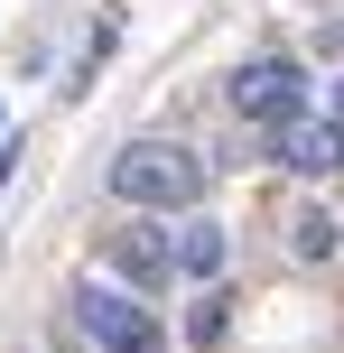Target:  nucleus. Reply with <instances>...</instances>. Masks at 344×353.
<instances>
[{
	"mask_svg": "<svg viewBox=\"0 0 344 353\" xmlns=\"http://www.w3.org/2000/svg\"><path fill=\"white\" fill-rule=\"evenodd\" d=\"M112 261H121L140 288H149V279H168V242H149V232H121V242H112Z\"/></svg>",
	"mask_w": 344,
	"mask_h": 353,
	"instance_id": "nucleus-7",
	"label": "nucleus"
},
{
	"mask_svg": "<svg viewBox=\"0 0 344 353\" xmlns=\"http://www.w3.org/2000/svg\"><path fill=\"white\" fill-rule=\"evenodd\" d=\"M335 232H344V223H335L326 205H307V214H289V251H298V261H326V251H335Z\"/></svg>",
	"mask_w": 344,
	"mask_h": 353,
	"instance_id": "nucleus-6",
	"label": "nucleus"
},
{
	"mask_svg": "<svg viewBox=\"0 0 344 353\" xmlns=\"http://www.w3.org/2000/svg\"><path fill=\"white\" fill-rule=\"evenodd\" d=\"M74 325H84L103 353H168L159 316H149L130 288H112V279H84V288H74Z\"/></svg>",
	"mask_w": 344,
	"mask_h": 353,
	"instance_id": "nucleus-2",
	"label": "nucleus"
},
{
	"mask_svg": "<svg viewBox=\"0 0 344 353\" xmlns=\"http://www.w3.org/2000/svg\"><path fill=\"white\" fill-rule=\"evenodd\" d=\"M233 112L242 121H298V112H307V74L289 65V56H261V65H242L233 74Z\"/></svg>",
	"mask_w": 344,
	"mask_h": 353,
	"instance_id": "nucleus-3",
	"label": "nucleus"
},
{
	"mask_svg": "<svg viewBox=\"0 0 344 353\" xmlns=\"http://www.w3.org/2000/svg\"><path fill=\"white\" fill-rule=\"evenodd\" d=\"M112 195L140 205V214H186L205 195V159L177 149V140H130L121 159H112Z\"/></svg>",
	"mask_w": 344,
	"mask_h": 353,
	"instance_id": "nucleus-1",
	"label": "nucleus"
},
{
	"mask_svg": "<svg viewBox=\"0 0 344 353\" xmlns=\"http://www.w3.org/2000/svg\"><path fill=\"white\" fill-rule=\"evenodd\" d=\"M186 335H196V344H214V335H223V298H205L196 316H186Z\"/></svg>",
	"mask_w": 344,
	"mask_h": 353,
	"instance_id": "nucleus-8",
	"label": "nucleus"
},
{
	"mask_svg": "<svg viewBox=\"0 0 344 353\" xmlns=\"http://www.w3.org/2000/svg\"><path fill=\"white\" fill-rule=\"evenodd\" d=\"M335 130H344V84H335Z\"/></svg>",
	"mask_w": 344,
	"mask_h": 353,
	"instance_id": "nucleus-9",
	"label": "nucleus"
},
{
	"mask_svg": "<svg viewBox=\"0 0 344 353\" xmlns=\"http://www.w3.org/2000/svg\"><path fill=\"white\" fill-rule=\"evenodd\" d=\"M223 251H233V242H223V223H214V214H186V223H177V242H168V270H186V279H214V270H223Z\"/></svg>",
	"mask_w": 344,
	"mask_h": 353,
	"instance_id": "nucleus-5",
	"label": "nucleus"
},
{
	"mask_svg": "<svg viewBox=\"0 0 344 353\" xmlns=\"http://www.w3.org/2000/svg\"><path fill=\"white\" fill-rule=\"evenodd\" d=\"M0 130H10V112H0Z\"/></svg>",
	"mask_w": 344,
	"mask_h": 353,
	"instance_id": "nucleus-10",
	"label": "nucleus"
},
{
	"mask_svg": "<svg viewBox=\"0 0 344 353\" xmlns=\"http://www.w3.org/2000/svg\"><path fill=\"white\" fill-rule=\"evenodd\" d=\"M270 159L289 168V176H335V168H344V130L298 112V121H279V130H270Z\"/></svg>",
	"mask_w": 344,
	"mask_h": 353,
	"instance_id": "nucleus-4",
	"label": "nucleus"
}]
</instances>
